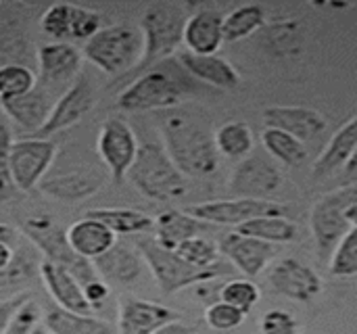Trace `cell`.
Instances as JSON below:
<instances>
[{
    "label": "cell",
    "mask_w": 357,
    "mask_h": 334,
    "mask_svg": "<svg viewBox=\"0 0 357 334\" xmlns=\"http://www.w3.org/2000/svg\"><path fill=\"white\" fill-rule=\"evenodd\" d=\"M107 180L109 172L96 155L77 144H67L56 149L48 172L36 188L54 201L77 203L94 197Z\"/></svg>",
    "instance_id": "6da1fadb"
},
{
    "label": "cell",
    "mask_w": 357,
    "mask_h": 334,
    "mask_svg": "<svg viewBox=\"0 0 357 334\" xmlns=\"http://www.w3.org/2000/svg\"><path fill=\"white\" fill-rule=\"evenodd\" d=\"M23 236L42 255V259L65 268L77 280V284L82 287L84 297L90 303L92 312H98L105 308V301L109 297V287L100 280L92 261L79 257L69 247L65 232L50 218H46V215L29 218L23 224Z\"/></svg>",
    "instance_id": "7a4b0ae2"
},
{
    "label": "cell",
    "mask_w": 357,
    "mask_h": 334,
    "mask_svg": "<svg viewBox=\"0 0 357 334\" xmlns=\"http://www.w3.org/2000/svg\"><path fill=\"white\" fill-rule=\"evenodd\" d=\"M163 149L184 178H207L220 165L211 132L184 113H167L161 119Z\"/></svg>",
    "instance_id": "3957f363"
},
{
    "label": "cell",
    "mask_w": 357,
    "mask_h": 334,
    "mask_svg": "<svg viewBox=\"0 0 357 334\" xmlns=\"http://www.w3.org/2000/svg\"><path fill=\"white\" fill-rule=\"evenodd\" d=\"M192 77L176 63L163 61L121 86L117 107L126 113L176 109L192 90Z\"/></svg>",
    "instance_id": "277c9868"
},
{
    "label": "cell",
    "mask_w": 357,
    "mask_h": 334,
    "mask_svg": "<svg viewBox=\"0 0 357 334\" xmlns=\"http://www.w3.org/2000/svg\"><path fill=\"white\" fill-rule=\"evenodd\" d=\"M188 17V6L180 2L157 0L146 4L142 13L140 33H142V56L138 65L123 77L117 79L119 86L140 75L142 71L167 61L182 46V29Z\"/></svg>",
    "instance_id": "5b68a950"
},
{
    "label": "cell",
    "mask_w": 357,
    "mask_h": 334,
    "mask_svg": "<svg viewBox=\"0 0 357 334\" xmlns=\"http://www.w3.org/2000/svg\"><path fill=\"white\" fill-rule=\"evenodd\" d=\"M136 249H138L144 266L151 270L153 278L157 280V287L165 295L180 293V291H184L188 287H195V284L213 282L215 278L228 276L232 272V268L222 264V261L218 266H213V268H207V270L195 268V266L186 264L176 251H169V249L161 247L149 234H138Z\"/></svg>",
    "instance_id": "8992f818"
},
{
    "label": "cell",
    "mask_w": 357,
    "mask_h": 334,
    "mask_svg": "<svg viewBox=\"0 0 357 334\" xmlns=\"http://www.w3.org/2000/svg\"><path fill=\"white\" fill-rule=\"evenodd\" d=\"M357 228V186L356 182L320 197L310 211V230L320 261H328L341 238Z\"/></svg>",
    "instance_id": "52a82bcc"
},
{
    "label": "cell",
    "mask_w": 357,
    "mask_h": 334,
    "mask_svg": "<svg viewBox=\"0 0 357 334\" xmlns=\"http://www.w3.org/2000/svg\"><path fill=\"white\" fill-rule=\"evenodd\" d=\"M126 178L142 197L151 201H176L188 190V178L178 172L165 149L157 142H144L138 146L136 159Z\"/></svg>",
    "instance_id": "ba28073f"
},
{
    "label": "cell",
    "mask_w": 357,
    "mask_h": 334,
    "mask_svg": "<svg viewBox=\"0 0 357 334\" xmlns=\"http://www.w3.org/2000/svg\"><path fill=\"white\" fill-rule=\"evenodd\" d=\"M82 54L109 75H128L142 56V33L130 23H115L100 27L86 40Z\"/></svg>",
    "instance_id": "9c48e42d"
},
{
    "label": "cell",
    "mask_w": 357,
    "mask_h": 334,
    "mask_svg": "<svg viewBox=\"0 0 357 334\" xmlns=\"http://www.w3.org/2000/svg\"><path fill=\"white\" fill-rule=\"evenodd\" d=\"M56 142L50 138H21L13 140L10 155H8V174L13 188L29 192L38 186V182L48 172L54 155Z\"/></svg>",
    "instance_id": "30bf717a"
},
{
    "label": "cell",
    "mask_w": 357,
    "mask_h": 334,
    "mask_svg": "<svg viewBox=\"0 0 357 334\" xmlns=\"http://www.w3.org/2000/svg\"><path fill=\"white\" fill-rule=\"evenodd\" d=\"M138 138L121 117H107L96 138V157L107 167L113 182H121L136 159Z\"/></svg>",
    "instance_id": "8fae6325"
},
{
    "label": "cell",
    "mask_w": 357,
    "mask_h": 334,
    "mask_svg": "<svg viewBox=\"0 0 357 334\" xmlns=\"http://www.w3.org/2000/svg\"><path fill=\"white\" fill-rule=\"evenodd\" d=\"M282 186V174L276 161L268 159L266 155H249L241 159L234 167L228 190L234 199H257L270 201Z\"/></svg>",
    "instance_id": "7c38bea8"
},
{
    "label": "cell",
    "mask_w": 357,
    "mask_h": 334,
    "mask_svg": "<svg viewBox=\"0 0 357 334\" xmlns=\"http://www.w3.org/2000/svg\"><path fill=\"white\" fill-rule=\"evenodd\" d=\"M96 105V90L90 84V79L79 73L65 92L54 100L48 119L44 126L36 132L38 138H50L52 134H59L75 123H79Z\"/></svg>",
    "instance_id": "4fadbf2b"
},
{
    "label": "cell",
    "mask_w": 357,
    "mask_h": 334,
    "mask_svg": "<svg viewBox=\"0 0 357 334\" xmlns=\"http://www.w3.org/2000/svg\"><path fill=\"white\" fill-rule=\"evenodd\" d=\"M192 218L213 226H241L253 218L261 215H287V207L276 201H257V199H226V201H207L188 207Z\"/></svg>",
    "instance_id": "5bb4252c"
},
{
    "label": "cell",
    "mask_w": 357,
    "mask_h": 334,
    "mask_svg": "<svg viewBox=\"0 0 357 334\" xmlns=\"http://www.w3.org/2000/svg\"><path fill=\"white\" fill-rule=\"evenodd\" d=\"M40 27L46 36L54 38V42L69 44V40H90L102 25L100 13L86 6L59 2L44 10Z\"/></svg>",
    "instance_id": "9a60e30c"
},
{
    "label": "cell",
    "mask_w": 357,
    "mask_h": 334,
    "mask_svg": "<svg viewBox=\"0 0 357 334\" xmlns=\"http://www.w3.org/2000/svg\"><path fill=\"white\" fill-rule=\"evenodd\" d=\"M270 287L274 293L297 301V303H310L320 297L324 282L322 278L303 261L295 257H282L278 259L270 274H268Z\"/></svg>",
    "instance_id": "2e32d148"
},
{
    "label": "cell",
    "mask_w": 357,
    "mask_h": 334,
    "mask_svg": "<svg viewBox=\"0 0 357 334\" xmlns=\"http://www.w3.org/2000/svg\"><path fill=\"white\" fill-rule=\"evenodd\" d=\"M38 63V84L46 88H56L63 84H71L79 75L82 67V50L67 42H48L36 50Z\"/></svg>",
    "instance_id": "e0dca14e"
},
{
    "label": "cell",
    "mask_w": 357,
    "mask_h": 334,
    "mask_svg": "<svg viewBox=\"0 0 357 334\" xmlns=\"http://www.w3.org/2000/svg\"><path fill=\"white\" fill-rule=\"evenodd\" d=\"M218 249H220V255H224L230 261V266H234L249 278L261 274L276 257V245H270V243H264V241H257L238 232L226 234L220 241Z\"/></svg>",
    "instance_id": "ac0fdd59"
},
{
    "label": "cell",
    "mask_w": 357,
    "mask_h": 334,
    "mask_svg": "<svg viewBox=\"0 0 357 334\" xmlns=\"http://www.w3.org/2000/svg\"><path fill=\"white\" fill-rule=\"evenodd\" d=\"M222 23H224V13L215 6L205 4L188 13L182 29V44L186 46V52L218 54V50L224 44Z\"/></svg>",
    "instance_id": "d6986e66"
},
{
    "label": "cell",
    "mask_w": 357,
    "mask_h": 334,
    "mask_svg": "<svg viewBox=\"0 0 357 334\" xmlns=\"http://www.w3.org/2000/svg\"><path fill=\"white\" fill-rule=\"evenodd\" d=\"M266 128L287 132L303 144L318 138L326 130V119L320 111L299 105H274L264 111Z\"/></svg>",
    "instance_id": "ffe728a7"
},
{
    "label": "cell",
    "mask_w": 357,
    "mask_h": 334,
    "mask_svg": "<svg viewBox=\"0 0 357 334\" xmlns=\"http://www.w3.org/2000/svg\"><path fill=\"white\" fill-rule=\"evenodd\" d=\"M92 266L107 287H132L140 280L144 270L140 253L123 243H115L107 253L96 257Z\"/></svg>",
    "instance_id": "44dd1931"
},
{
    "label": "cell",
    "mask_w": 357,
    "mask_h": 334,
    "mask_svg": "<svg viewBox=\"0 0 357 334\" xmlns=\"http://www.w3.org/2000/svg\"><path fill=\"white\" fill-rule=\"evenodd\" d=\"M176 63L186 71L188 77L209 84L220 90H234L241 86V73L234 65L218 54H192V52H176Z\"/></svg>",
    "instance_id": "7402d4cb"
},
{
    "label": "cell",
    "mask_w": 357,
    "mask_h": 334,
    "mask_svg": "<svg viewBox=\"0 0 357 334\" xmlns=\"http://www.w3.org/2000/svg\"><path fill=\"white\" fill-rule=\"evenodd\" d=\"M174 320H180V314L165 305L134 297L119 301V334H151Z\"/></svg>",
    "instance_id": "603a6c76"
},
{
    "label": "cell",
    "mask_w": 357,
    "mask_h": 334,
    "mask_svg": "<svg viewBox=\"0 0 357 334\" xmlns=\"http://www.w3.org/2000/svg\"><path fill=\"white\" fill-rule=\"evenodd\" d=\"M52 105H54L52 90L42 84H36L27 94L13 100H2L0 111L6 115V119H13L23 130L38 132L48 119Z\"/></svg>",
    "instance_id": "cb8c5ba5"
},
{
    "label": "cell",
    "mask_w": 357,
    "mask_h": 334,
    "mask_svg": "<svg viewBox=\"0 0 357 334\" xmlns=\"http://www.w3.org/2000/svg\"><path fill=\"white\" fill-rule=\"evenodd\" d=\"M38 276L42 278L44 287L48 291V295L52 297V301L56 303V308L75 312V314H94L90 303L84 297L82 287L65 268L42 259L40 268H38Z\"/></svg>",
    "instance_id": "d4e9b609"
},
{
    "label": "cell",
    "mask_w": 357,
    "mask_h": 334,
    "mask_svg": "<svg viewBox=\"0 0 357 334\" xmlns=\"http://www.w3.org/2000/svg\"><path fill=\"white\" fill-rule=\"evenodd\" d=\"M357 151V119L349 117L328 140V144L324 146V151L318 155L314 167H312V176L314 178H326L333 176L341 169H345V165L356 159Z\"/></svg>",
    "instance_id": "484cf974"
},
{
    "label": "cell",
    "mask_w": 357,
    "mask_h": 334,
    "mask_svg": "<svg viewBox=\"0 0 357 334\" xmlns=\"http://www.w3.org/2000/svg\"><path fill=\"white\" fill-rule=\"evenodd\" d=\"M65 238H67L69 247L79 257H84L88 261H94L96 257L107 253L117 243V236L105 224H100L94 218H88V215L73 222L65 230Z\"/></svg>",
    "instance_id": "4316f807"
},
{
    "label": "cell",
    "mask_w": 357,
    "mask_h": 334,
    "mask_svg": "<svg viewBox=\"0 0 357 334\" xmlns=\"http://www.w3.org/2000/svg\"><path fill=\"white\" fill-rule=\"evenodd\" d=\"M40 261L42 259L38 257V251L31 247V243L23 245L21 241H17L13 245L10 261L4 270H0V301L23 293L21 289L38 276Z\"/></svg>",
    "instance_id": "83f0119b"
},
{
    "label": "cell",
    "mask_w": 357,
    "mask_h": 334,
    "mask_svg": "<svg viewBox=\"0 0 357 334\" xmlns=\"http://www.w3.org/2000/svg\"><path fill=\"white\" fill-rule=\"evenodd\" d=\"M207 228L209 224L199 222L197 218L180 209H169L153 218V230H155L153 238L169 251H176L188 238L201 236Z\"/></svg>",
    "instance_id": "f1b7e54d"
},
{
    "label": "cell",
    "mask_w": 357,
    "mask_h": 334,
    "mask_svg": "<svg viewBox=\"0 0 357 334\" xmlns=\"http://www.w3.org/2000/svg\"><path fill=\"white\" fill-rule=\"evenodd\" d=\"M307 29L299 19H278L261 27V44L276 59L295 56L303 50Z\"/></svg>",
    "instance_id": "f546056e"
},
{
    "label": "cell",
    "mask_w": 357,
    "mask_h": 334,
    "mask_svg": "<svg viewBox=\"0 0 357 334\" xmlns=\"http://www.w3.org/2000/svg\"><path fill=\"white\" fill-rule=\"evenodd\" d=\"M42 328L50 334H111V326L94 314H75L52 308L42 318Z\"/></svg>",
    "instance_id": "4dcf8cb0"
},
{
    "label": "cell",
    "mask_w": 357,
    "mask_h": 334,
    "mask_svg": "<svg viewBox=\"0 0 357 334\" xmlns=\"http://www.w3.org/2000/svg\"><path fill=\"white\" fill-rule=\"evenodd\" d=\"M36 48L33 42L17 21L0 23V67L4 65H25L33 69Z\"/></svg>",
    "instance_id": "1f68e13d"
},
{
    "label": "cell",
    "mask_w": 357,
    "mask_h": 334,
    "mask_svg": "<svg viewBox=\"0 0 357 334\" xmlns=\"http://www.w3.org/2000/svg\"><path fill=\"white\" fill-rule=\"evenodd\" d=\"M238 234L270 243V245H284V243H293L299 236V228L293 220H289L287 215H261V218H253L241 226H236Z\"/></svg>",
    "instance_id": "d6a6232c"
},
{
    "label": "cell",
    "mask_w": 357,
    "mask_h": 334,
    "mask_svg": "<svg viewBox=\"0 0 357 334\" xmlns=\"http://www.w3.org/2000/svg\"><path fill=\"white\" fill-rule=\"evenodd\" d=\"M86 215L105 224L115 236L146 234L149 230H153L151 215L136 211V209H128V207H100V209L88 211Z\"/></svg>",
    "instance_id": "836d02e7"
},
{
    "label": "cell",
    "mask_w": 357,
    "mask_h": 334,
    "mask_svg": "<svg viewBox=\"0 0 357 334\" xmlns=\"http://www.w3.org/2000/svg\"><path fill=\"white\" fill-rule=\"evenodd\" d=\"M266 25V10L259 4H241L224 15L222 36L224 42H241L261 31Z\"/></svg>",
    "instance_id": "e575fe53"
},
{
    "label": "cell",
    "mask_w": 357,
    "mask_h": 334,
    "mask_svg": "<svg viewBox=\"0 0 357 334\" xmlns=\"http://www.w3.org/2000/svg\"><path fill=\"white\" fill-rule=\"evenodd\" d=\"M213 144L218 155H224L228 159H245L253 151L255 136L245 121H228L215 130Z\"/></svg>",
    "instance_id": "d590c367"
},
{
    "label": "cell",
    "mask_w": 357,
    "mask_h": 334,
    "mask_svg": "<svg viewBox=\"0 0 357 334\" xmlns=\"http://www.w3.org/2000/svg\"><path fill=\"white\" fill-rule=\"evenodd\" d=\"M261 144L272 159H276L289 167L299 165L307 157L305 144L301 140H297L295 136H291L287 132L274 130V128H266L261 132Z\"/></svg>",
    "instance_id": "8d00e7d4"
},
{
    "label": "cell",
    "mask_w": 357,
    "mask_h": 334,
    "mask_svg": "<svg viewBox=\"0 0 357 334\" xmlns=\"http://www.w3.org/2000/svg\"><path fill=\"white\" fill-rule=\"evenodd\" d=\"M38 84L36 71L25 65L0 67V103L27 94Z\"/></svg>",
    "instance_id": "74e56055"
},
{
    "label": "cell",
    "mask_w": 357,
    "mask_h": 334,
    "mask_svg": "<svg viewBox=\"0 0 357 334\" xmlns=\"http://www.w3.org/2000/svg\"><path fill=\"white\" fill-rule=\"evenodd\" d=\"M259 299H261V291L249 278L228 280L220 289V301H224V303L241 310L243 314H249L259 303Z\"/></svg>",
    "instance_id": "f35d334b"
},
{
    "label": "cell",
    "mask_w": 357,
    "mask_h": 334,
    "mask_svg": "<svg viewBox=\"0 0 357 334\" xmlns=\"http://www.w3.org/2000/svg\"><path fill=\"white\" fill-rule=\"evenodd\" d=\"M328 270L335 278L357 276V228L347 232L328 257Z\"/></svg>",
    "instance_id": "ab89813d"
},
{
    "label": "cell",
    "mask_w": 357,
    "mask_h": 334,
    "mask_svg": "<svg viewBox=\"0 0 357 334\" xmlns=\"http://www.w3.org/2000/svg\"><path fill=\"white\" fill-rule=\"evenodd\" d=\"M176 253L190 266L195 268H201V270H207V268H213L220 264V249L213 241L205 238V236H195V238H188L184 241Z\"/></svg>",
    "instance_id": "60d3db41"
},
{
    "label": "cell",
    "mask_w": 357,
    "mask_h": 334,
    "mask_svg": "<svg viewBox=\"0 0 357 334\" xmlns=\"http://www.w3.org/2000/svg\"><path fill=\"white\" fill-rule=\"evenodd\" d=\"M247 314H243L241 310L224 303V301H213L211 305H207L205 310V322L211 331L215 333H230L234 328H238L245 322Z\"/></svg>",
    "instance_id": "b9f144b4"
},
{
    "label": "cell",
    "mask_w": 357,
    "mask_h": 334,
    "mask_svg": "<svg viewBox=\"0 0 357 334\" xmlns=\"http://www.w3.org/2000/svg\"><path fill=\"white\" fill-rule=\"evenodd\" d=\"M259 334H301V326L291 312L270 310L259 320Z\"/></svg>",
    "instance_id": "7bdbcfd3"
},
{
    "label": "cell",
    "mask_w": 357,
    "mask_h": 334,
    "mask_svg": "<svg viewBox=\"0 0 357 334\" xmlns=\"http://www.w3.org/2000/svg\"><path fill=\"white\" fill-rule=\"evenodd\" d=\"M10 146H13V130L6 115L0 111V197H6L13 190L10 174H8Z\"/></svg>",
    "instance_id": "ee69618b"
},
{
    "label": "cell",
    "mask_w": 357,
    "mask_h": 334,
    "mask_svg": "<svg viewBox=\"0 0 357 334\" xmlns=\"http://www.w3.org/2000/svg\"><path fill=\"white\" fill-rule=\"evenodd\" d=\"M38 322H40V310L36 301L29 299L23 308H19V312L13 316L10 324L2 334H31V331L38 326Z\"/></svg>",
    "instance_id": "f6af8a7d"
},
{
    "label": "cell",
    "mask_w": 357,
    "mask_h": 334,
    "mask_svg": "<svg viewBox=\"0 0 357 334\" xmlns=\"http://www.w3.org/2000/svg\"><path fill=\"white\" fill-rule=\"evenodd\" d=\"M29 299H31L29 293H19V295H13V297L0 301V334L6 331V326L10 324V320L19 312V308H23Z\"/></svg>",
    "instance_id": "bcb514c9"
},
{
    "label": "cell",
    "mask_w": 357,
    "mask_h": 334,
    "mask_svg": "<svg viewBox=\"0 0 357 334\" xmlns=\"http://www.w3.org/2000/svg\"><path fill=\"white\" fill-rule=\"evenodd\" d=\"M151 334H199V328L197 326H190V324H186L182 320H174V322L157 328L155 333Z\"/></svg>",
    "instance_id": "7dc6e473"
},
{
    "label": "cell",
    "mask_w": 357,
    "mask_h": 334,
    "mask_svg": "<svg viewBox=\"0 0 357 334\" xmlns=\"http://www.w3.org/2000/svg\"><path fill=\"white\" fill-rule=\"evenodd\" d=\"M0 241H2V243H8V245H15V243L19 241V234H17L10 226L0 224Z\"/></svg>",
    "instance_id": "c3c4849f"
},
{
    "label": "cell",
    "mask_w": 357,
    "mask_h": 334,
    "mask_svg": "<svg viewBox=\"0 0 357 334\" xmlns=\"http://www.w3.org/2000/svg\"><path fill=\"white\" fill-rule=\"evenodd\" d=\"M10 257H13V245L0 241V270L6 268V264L10 261Z\"/></svg>",
    "instance_id": "681fc988"
},
{
    "label": "cell",
    "mask_w": 357,
    "mask_h": 334,
    "mask_svg": "<svg viewBox=\"0 0 357 334\" xmlns=\"http://www.w3.org/2000/svg\"><path fill=\"white\" fill-rule=\"evenodd\" d=\"M31 334H50V333H48V331H44L42 326H36V328L31 331Z\"/></svg>",
    "instance_id": "f907efd6"
}]
</instances>
